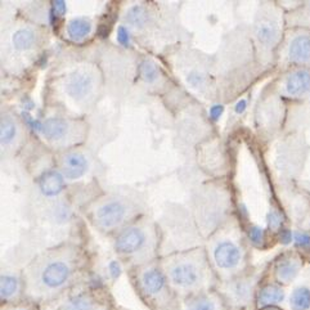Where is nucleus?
<instances>
[{
    "instance_id": "nucleus-14",
    "label": "nucleus",
    "mask_w": 310,
    "mask_h": 310,
    "mask_svg": "<svg viewBox=\"0 0 310 310\" xmlns=\"http://www.w3.org/2000/svg\"><path fill=\"white\" fill-rule=\"evenodd\" d=\"M278 25L274 21H270V19L260 21L256 25V29H255V35H256L257 40H259L260 44L265 45V47L274 44L278 39Z\"/></svg>"
},
{
    "instance_id": "nucleus-23",
    "label": "nucleus",
    "mask_w": 310,
    "mask_h": 310,
    "mask_svg": "<svg viewBox=\"0 0 310 310\" xmlns=\"http://www.w3.org/2000/svg\"><path fill=\"white\" fill-rule=\"evenodd\" d=\"M17 127L13 120L8 116L1 117V144L6 146L13 142L16 138Z\"/></svg>"
},
{
    "instance_id": "nucleus-12",
    "label": "nucleus",
    "mask_w": 310,
    "mask_h": 310,
    "mask_svg": "<svg viewBox=\"0 0 310 310\" xmlns=\"http://www.w3.org/2000/svg\"><path fill=\"white\" fill-rule=\"evenodd\" d=\"M70 124L60 117H51L41 124L40 133L49 140L60 142L68 135Z\"/></svg>"
},
{
    "instance_id": "nucleus-27",
    "label": "nucleus",
    "mask_w": 310,
    "mask_h": 310,
    "mask_svg": "<svg viewBox=\"0 0 310 310\" xmlns=\"http://www.w3.org/2000/svg\"><path fill=\"white\" fill-rule=\"evenodd\" d=\"M117 41L124 47H127L130 44V34L125 26H120L117 29Z\"/></svg>"
},
{
    "instance_id": "nucleus-28",
    "label": "nucleus",
    "mask_w": 310,
    "mask_h": 310,
    "mask_svg": "<svg viewBox=\"0 0 310 310\" xmlns=\"http://www.w3.org/2000/svg\"><path fill=\"white\" fill-rule=\"evenodd\" d=\"M294 240L296 242V245L300 247L310 246V236L307 233H300V232H298V233L295 234Z\"/></svg>"
},
{
    "instance_id": "nucleus-6",
    "label": "nucleus",
    "mask_w": 310,
    "mask_h": 310,
    "mask_svg": "<svg viewBox=\"0 0 310 310\" xmlns=\"http://www.w3.org/2000/svg\"><path fill=\"white\" fill-rule=\"evenodd\" d=\"M93 86H94V79L90 73L85 71H75L67 77L64 82V92L67 93V95H70L71 98L80 101L89 95Z\"/></svg>"
},
{
    "instance_id": "nucleus-33",
    "label": "nucleus",
    "mask_w": 310,
    "mask_h": 310,
    "mask_svg": "<svg viewBox=\"0 0 310 310\" xmlns=\"http://www.w3.org/2000/svg\"><path fill=\"white\" fill-rule=\"evenodd\" d=\"M110 272H111L112 277L114 278H116V277H119L121 273V268H120V264L117 263V261H112L111 264H110Z\"/></svg>"
},
{
    "instance_id": "nucleus-35",
    "label": "nucleus",
    "mask_w": 310,
    "mask_h": 310,
    "mask_svg": "<svg viewBox=\"0 0 310 310\" xmlns=\"http://www.w3.org/2000/svg\"><path fill=\"white\" fill-rule=\"evenodd\" d=\"M268 310H277V309H268Z\"/></svg>"
},
{
    "instance_id": "nucleus-29",
    "label": "nucleus",
    "mask_w": 310,
    "mask_h": 310,
    "mask_svg": "<svg viewBox=\"0 0 310 310\" xmlns=\"http://www.w3.org/2000/svg\"><path fill=\"white\" fill-rule=\"evenodd\" d=\"M187 80H188V82H189L190 85L198 86V85H201L203 81H205V77H203L202 75H201V73H198V72H192V73H189V75H188Z\"/></svg>"
},
{
    "instance_id": "nucleus-5",
    "label": "nucleus",
    "mask_w": 310,
    "mask_h": 310,
    "mask_svg": "<svg viewBox=\"0 0 310 310\" xmlns=\"http://www.w3.org/2000/svg\"><path fill=\"white\" fill-rule=\"evenodd\" d=\"M146 244V233L140 228L130 227L119 234V237L116 238V242H115V248L121 255L130 256V255H135L139 251H142Z\"/></svg>"
},
{
    "instance_id": "nucleus-8",
    "label": "nucleus",
    "mask_w": 310,
    "mask_h": 310,
    "mask_svg": "<svg viewBox=\"0 0 310 310\" xmlns=\"http://www.w3.org/2000/svg\"><path fill=\"white\" fill-rule=\"evenodd\" d=\"M88 170V161L80 153H68L62 158V175L66 179L76 181Z\"/></svg>"
},
{
    "instance_id": "nucleus-21",
    "label": "nucleus",
    "mask_w": 310,
    "mask_h": 310,
    "mask_svg": "<svg viewBox=\"0 0 310 310\" xmlns=\"http://www.w3.org/2000/svg\"><path fill=\"white\" fill-rule=\"evenodd\" d=\"M19 290V281L13 275H3L1 277V300H9Z\"/></svg>"
},
{
    "instance_id": "nucleus-7",
    "label": "nucleus",
    "mask_w": 310,
    "mask_h": 310,
    "mask_svg": "<svg viewBox=\"0 0 310 310\" xmlns=\"http://www.w3.org/2000/svg\"><path fill=\"white\" fill-rule=\"evenodd\" d=\"M126 214L125 206L120 201H108L97 210V223L103 229H112L121 224Z\"/></svg>"
},
{
    "instance_id": "nucleus-34",
    "label": "nucleus",
    "mask_w": 310,
    "mask_h": 310,
    "mask_svg": "<svg viewBox=\"0 0 310 310\" xmlns=\"http://www.w3.org/2000/svg\"><path fill=\"white\" fill-rule=\"evenodd\" d=\"M246 107H247L246 99H241L240 102H237V105H236V112H237V114H242V112H245Z\"/></svg>"
},
{
    "instance_id": "nucleus-16",
    "label": "nucleus",
    "mask_w": 310,
    "mask_h": 310,
    "mask_svg": "<svg viewBox=\"0 0 310 310\" xmlns=\"http://www.w3.org/2000/svg\"><path fill=\"white\" fill-rule=\"evenodd\" d=\"M186 310H224L222 303L211 295H197L187 301Z\"/></svg>"
},
{
    "instance_id": "nucleus-20",
    "label": "nucleus",
    "mask_w": 310,
    "mask_h": 310,
    "mask_svg": "<svg viewBox=\"0 0 310 310\" xmlns=\"http://www.w3.org/2000/svg\"><path fill=\"white\" fill-rule=\"evenodd\" d=\"M125 19L130 26H133L135 29H142L143 26L147 23L148 14L142 5H133L127 10Z\"/></svg>"
},
{
    "instance_id": "nucleus-24",
    "label": "nucleus",
    "mask_w": 310,
    "mask_h": 310,
    "mask_svg": "<svg viewBox=\"0 0 310 310\" xmlns=\"http://www.w3.org/2000/svg\"><path fill=\"white\" fill-rule=\"evenodd\" d=\"M140 75L147 82H153L158 77V70L155 63L149 62V61H144L140 66Z\"/></svg>"
},
{
    "instance_id": "nucleus-19",
    "label": "nucleus",
    "mask_w": 310,
    "mask_h": 310,
    "mask_svg": "<svg viewBox=\"0 0 310 310\" xmlns=\"http://www.w3.org/2000/svg\"><path fill=\"white\" fill-rule=\"evenodd\" d=\"M285 298V294L282 288L278 286H265L259 294V304L260 305H273L277 303H281Z\"/></svg>"
},
{
    "instance_id": "nucleus-9",
    "label": "nucleus",
    "mask_w": 310,
    "mask_h": 310,
    "mask_svg": "<svg viewBox=\"0 0 310 310\" xmlns=\"http://www.w3.org/2000/svg\"><path fill=\"white\" fill-rule=\"evenodd\" d=\"M58 310H106V305L88 292H79L67 299Z\"/></svg>"
},
{
    "instance_id": "nucleus-31",
    "label": "nucleus",
    "mask_w": 310,
    "mask_h": 310,
    "mask_svg": "<svg viewBox=\"0 0 310 310\" xmlns=\"http://www.w3.org/2000/svg\"><path fill=\"white\" fill-rule=\"evenodd\" d=\"M64 12H66V3H64V1H61V0L54 1L53 12H52L54 16H62V14H64Z\"/></svg>"
},
{
    "instance_id": "nucleus-26",
    "label": "nucleus",
    "mask_w": 310,
    "mask_h": 310,
    "mask_svg": "<svg viewBox=\"0 0 310 310\" xmlns=\"http://www.w3.org/2000/svg\"><path fill=\"white\" fill-rule=\"evenodd\" d=\"M248 237H250L251 242L255 245H261L264 241V231L259 227H252V228L248 231Z\"/></svg>"
},
{
    "instance_id": "nucleus-10",
    "label": "nucleus",
    "mask_w": 310,
    "mask_h": 310,
    "mask_svg": "<svg viewBox=\"0 0 310 310\" xmlns=\"http://www.w3.org/2000/svg\"><path fill=\"white\" fill-rule=\"evenodd\" d=\"M288 60L292 63H310V35L295 36L288 45Z\"/></svg>"
},
{
    "instance_id": "nucleus-30",
    "label": "nucleus",
    "mask_w": 310,
    "mask_h": 310,
    "mask_svg": "<svg viewBox=\"0 0 310 310\" xmlns=\"http://www.w3.org/2000/svg\"><path fill=\"white\" fill-rule=\"evenodd\" d=\"M223 112H224V107L222 105H214L210 108V117L214 121H218L223 115Z\"/></svg>"
},
{
    "instance_id": "nucleus-13",
    "label": "nucleus",
    "mask_w": 310,
    "mask_h": 310,
    "mask_svg": "<svg viewBox=\"0 0 310 310\" xmlns=\"http://www.w3.org/2000/svg\"><path fill=\"white\" fill-rule=\"evenodd\" d=\"M39 187H40L41 193L44 194V196H58L64 188L63 175L54 170L47 171V173L41 175L40 181H39Z\"/></svg>"
},
{
    "instance_id": "nucleus-25",
    "label": "nucleus",
    "mask_w": 310,
    "mask_h": 310,
    "mask_svg": "<svg viewBox=\"0 0 310 310\" xmlns=\"http://www.w3.org/2000/svg\"><path fill=\"white\" fill-rule=\"evenodd\" d=\"M266 220H268V227H269L270 229H273V231L278 229L282 225V223H283L282 215L277 211H270L269 214H268V219H266Z\"/></svg>"
},
{
    "instance_id": "nucleus-22",
    "label": "nucleus",
    "mask_w": 310,
    "mask_h": 310,
    "mask_svg": "<svg viewBox=\"0 0 310 310\" xmlns=\"http://www.w3.org/2000/svg\"><path fill=\"white\" fill-rule=\"evenodd\" d=\"M291 307L294 310H308L310 308V291L308 288H298L291 295Z\"/></svg>"
},
{
    "instance_id": "nucleus-2",
    "label": "nucleus",
    "mask_w": 310,
    "mask_h": 310,
    "mask_svg": "<svg viewBox=\"0 0 310 310\" xmlns=\"http://www.w3.org/2000/svg\"><path fill=\"white\" fill-rule=\"evenodd\" d=\"M166 274L171 286L183 292L202 290L207 281L205 259L199 255H187L171 260L166 265Z\"/></svg>"
},
{
    "instance_id": "nucleus-17",
    "label": "nucleus",
    "mask_w": 310,
    "mask_h": 310,
    "mask_svg": "<svg viewBox=\"0 0 310 310\" xmlns=\"http://www.w3.org/2000/svg\"><path fill=\"white\" fill-rule=\"evenodd\" d=\"M92 32V23L89 19L75 18L67 26V36L72 41H82Z\"/></svg>"
},
{
    "instance_id": "nucleus-32",
    "label": "nucleus",
    "mask_w": 310,
    "mask_h": 310,
    "mask_svg": "<svg viewBox=\"0 0 310 310\" xmlns=\"http://www.w3.org/2000/svg\"><path fill=\"white\" fill-rule=\"evenodd\" d=\"M279 238H281V242L282 244H290L292 241V233L291 231H288V229H283V231L281 232V234H279Z\"/></svg>"
},
{
    "instance_id": "nucleus-11",
    "label": "nucleus",
    "mask_w": 310,
    "mask_h": 310,
    "mask_svg": "<svg viewBox=\"0 0 310 310\" xmlns=\"http://www.w3.org/2000/svg\"><path fill=\"white\" fill-rule=\"evenodd\" d=\"M286 93L291 97H301L310 92V72L299 70L291 72L286 79Z\"/></svg>"
},
{
    "instance_id": "nucleus-3",
    "label": "nucleus",
    "mask_w": 310,
    "mask_h": 310,
    "mask_svg": "<svg viewBox=\"0 0 310 310\" xmlns=\"http://www.w3.org/2000/svg\"><path fill=\"white\" fill-rule=\"evenodd\" d=\"M138 283L146 300L155 310H171L173 299L168 287V278L161 270L147 268L140 272Z\"/></svg>"
},
{
    "instance_id": "nucleus-15",
    "label": "nucleus",
    "mask_w": 310,
    "mask_h": 310,
    "mask_svg": "<svg viewBox=\"0 0 310 310\" xmlns=\"http://www.w3.org/2000/svg\"><path fill=\"white\" fill-rule=\"evenodd\" d=\"M299 268H300V263L298 259L294 257H283L277 263V268H275V274L277 278L281 282L292 281L299 273Z\"/></svg>"
},
{
    "instance_id": "nucleus-4",
    "label": "nucleus",
    "mask_w": 310,
    "mask_h": 310,
    "mask_svg": "<svg viewBox=\"0 0 310 310\" xmlns=\"http://www.w3.org/2000/svg\"><path fill=\"white\" fill-rule=\"evenodd\" d=\"M212 259L218 269L233 270L240 265L242 253L233 241L222 240L216 242L212 248Z\"/></svg>"
},
{
    "instance_id": "nucleus-18",
    "label": "nucleus",
    "mask_w": 310,
    "mask_h": 310,
    "mask_svg": "<svg viewBox=\"0 0 310 310\" xmlns=\"http://www.w3.org/2000/svg\"><path fill=\"white\" fill-rule=\"evenodd\" d=\"M13 47L18 51H27L36 43V34L30 29H21L12 36Z\"/></svg>"
},
{
    "instance_id": "nucleus-1",
    "label": "nucleus",
    "mask_w": 310,
    "mask_h": 310,
    "mask_svg": "<svg viewBox=\"0 0 310 310\" xmlns=\"http://www.w3.org/2000/svg\"><path fill=\"white\" fill-rule=\"evenodd\" d=\"M30 273V294L40 299L52 298L70 283L73 260L64 252L54 253L41 257Z\"/></svg>"
}]
</instances>
